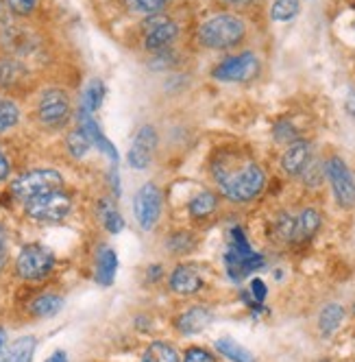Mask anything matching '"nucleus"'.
Listing matches in <instances>:
<instances>
[{
    "label": "nucleus",
    "mask_w": 355,
    "mask_h": 362,
    "mask_svg": "<svg viewBox=\"0 0 355 362\" xmlns=\"http://www.w3.org/2000/svg\"><path fill=\"white\" fill-rule=\"evenodd\" d=\"M214 177L220 192L231 201H251L266 186V175L255 162L220 160L214 164Z\"/></svg>",
    "instance_id": "obj_1"
},
{
    "label": "nucleus",
    "mask_w": 355,
    "mask_h": 362,
    "mask_svg": "<svg viewBox=\"0 0 355 362\" xmlns=\"http://www.w3.org/2000/svg\"><path fill=\"white\" fill-rule=\"evenodd\" d=\"M244 33H246V27L238 16L220 13V16H214L207 22L200 24L198 40L203 46L222 50V48H231V46L240 44Z\"/></svg>",
    "instance_id": "obj_2"
},
{
    "label": "nucleus",
    "mask_w": 355,
    "mask_h": 362,
    "mask_svg": "<svg viewBox=\"0 0 355 362\" xmlns=\"http://www.w3.org/2000/svg\"><path fill=\"white\" fill-rule=\"evenodd\" d=\"M61 184H64L61 173H57L53 168H37V170H29V173L20 175L11 184V194L20 201H29L40 194L59 190Z\"/></svg>",
    "instance_id": "obj_3"
},
{
    "label": "nucleus",
    "mask_w": 355,
    "mask_h": 362,
    "mask_svg": "<svg viewBox=\"0 0 355 362\" xmlns=\"http://www.w3.org/2000/svg\"><path fill=\"white\" fill-rule=\"evenodd\" d=\"M262 267H264V257L251 249V245L246 243L242 234V229L236 227L231 231L229 251H227V271H229L234 279H242L244 275L258 271Z\"/></svg>",
    "instance_id": "obj_4"
},
{
    "label": "nucleus",
    "mask_w": 355,
    "mask_h": 362,
    "mask_svg": "<svg viewBox=\"0 0 355 362\" xmlns=\"http://www.w3.org/2000/svg\"><path fill=\"white\" fill-rule=\"evenodd\" d=\"M24 210L33 221H42V223H57L64 221L70 210H72V199L61 192V190H53L40 194L35 199L24 201Z\"/></svg>",
    "instance_id": "obj_5"
},
{
    "label": "nucleus",
    "mask_w": 355,
    "mask_h": 362,
    "mask_svg": "<svg viewBox=\"0 0 355 362\" xmlns=\"http://www.w3.org/2000/svg\"><path fill=\"white\" fill-rule=\"evenodd\" d=\"M55 267V255L50 249L42 247V245H27L16 260V271L22 279H42L46 277Z\"/></svg>",
    "instance_id": "obj_6"
},
{
    "label": "nucleus",
    "mask_w": 355,
    "mask_h": 362,
    "mask_svg": "<svg viewBox=\"0 0 355 362\" xmlns=\"http://www.w3.org/2000/svg\"><path fill=\"white\" fill-rule=\"evenodd\" d=\"M72 107L64 90H46L37 103V116L46 127H64L70 120Z\"/></svg>",
    "instance_id": "obj_7"
},
{
    "label": "nucleus",
    "mask_w": 355,
    "mask_h": 362,
    "mask_svg": "<svg viewBox=\"0 0 355 362\" xmlns=\"http://www.w3.org/2000/svg\"><path fill=\"white\" fill-rule=\"evenodd\" d=\"M136 221L144 231H150L162 216V192L155 184H146L138 190L133 199Z\"/></svg>",
    "instance_id": "obj_8"
},
{
    "label": "nucleus",
    "mask_w": 355,
    "mask_h": 362,
    "mask_svg": "<svg viewBox=\"0 0 355 362\" xmlns=\"http://www.w3.org/2000/svg\"><path fill=\"white\" fill-rule=\"evenodd\" d=\"M325 173L332 181V188L336 194V201L340 208L349 210L355 205V179L349 170V166L340 158H332L325 166Z\"/></svg>",
    "instance_id": "obj_9"
},
{
    "label": "nucleus",
    "mask_w": 355,
    "mask_h": 362,
    "mask_svg": "<svg viewBox=\"0 0 355 362\" xmlns=\"http://www.w3.org/2000/svg\"><path fill=\"white\" fill-rule=\"evenodd\" d=\"M260 72V59L253 53H242L236 57H227L214 68V79L218 81H248Z\"/></svg>",
    "instance_id": "obj_10"
},
{
    "label": "nucleus",
    "mask_w": 355,
    "mask_h": 362,
    "mask_svg": "<svg viewBox=\"0 0 355 362\" xmlns=\"http://www.w3.org/2000/svg\"><path fill=\"white\" fill-rule=\"evenodd\" d=\"M155 146H157V132H155V127L144 124L140 132L136 134L129 153H126L129 166L136 168V170H144L150 164V160H153Z\"/></svg>",
    "instance_id": "obj_11"
},
{
    "label": "nucleus",
    "mask_w": 355,
    "mask_h": 362,
    "mask_svg": "<svg viewBox=\"0 0 355 362\" xmlns=\"http://www.w3.org/2000/svg\"><path fill=\"white\" fill-rule=\"evenodd\" d=\"M176 33H179V29L172 20L153 16L144 27V46L148 50H164L176 40Z\"/></svg>",
    "instance_id": "obj_12"
},
{
    "label": "nucleus",
    "mask_w": 355,
    "mask_h": 362,
    "mask_svg": "<svg viewBox=\"0 0 355 362\" xmlns=\"http://www.w3.org/2000/svg\"><path fill=\"white\" fill-rule=\"evenodd\" d=\"M77 118H79V129L90 138L92 146H98V148L103 151V153L107 155V158L116 164V162H118V153H116V148L112 146V142L103 136V132H100V127H98V122L94 120V116H92L85 107H81L79 114H77Z\"/></svg>",
    "instance_id": "obj_13"
},
{
    "label": "nucleus",
    "mask_w": 355,
    "mask_h": 362,
    "mask_svg": "<svg viewBox=\"0 0 355 362\" xmlns=\"http://www.w3.org/2000/svg\"><path fill=\"white\" fill-rule=\"evenodd\" d=\"M310 162H312V146H310V142H306V140H294L288 146V151L284 153L282 168L288 175L296 177V175H301L303 170L308 168Z\"/></svg>",
    "instance_id": "obj_14"
},
{
    "label": "nucleus",
    "mask_w": 355,
    "mask_h": 362,
    "mask_svg": "<svg viewBox=\"0 0 355 362\" xmlns=\"http://www.w3.org/2000/svg\"><path fill=\"white\" fill-rule=\"evenodd\" d=\"M170 288L176 295H194L203 288V277L194 267H176L170 275Z\"/></svg>",
    "instance_id": "obj_15"
},
{
    "label": "nucleus",
    "mask_w": 355,
    "mask_h": 362,
    "mask_svg": "<svg viewBox=\"0 0 355 362\" xmlns=\"http://www.w3.org/2000/svg\"><path fill=\"white\" fill-rule=\"evenodd\" d=\"M118 271V255L112 247H100L96 253V281L103 288L112 286Z\"/></svg>",
    "instance_id": "obj_16"
},
{
    "label": "nucleus",
    "mask_w": 355,
    "mask_h": 362,
    "mask_svg": "<svg viewBox=\"0 0 355 362\" xmlns=\"http://www.w3.org/2000/svg\"><path fill=\"white\" fill-rule=\"evenodd\" d=\"M37 349L35 336H22L0 351V362H31Z\"/></svg>",
    "instance_id": "obj_17"
},
{
    "label": "nucleus",
    "mask_w": 355,
    "mask_h": 362,
    "mask_svg": "<svg viewBox=\"0 0 355 362\" xmlns=\"http://www.w3.org/2000/svg\"><path fill=\"white\" fill-rule=\"evenodd\" d=\"M212 323V313L205 308H192L188 310L186 315L179 317V321H176V327H179L183 334H198L203 332L207 325Z\"/></svg>",
    "instance_id": "obj_18"
},
{
    "label": "nucleus",
    "mask_w": 355,
    "mask_h": 362,
    "mask_svg": "<svg viewBox=\"0 0 355 362\" xmlns=\"http://www.w3.org/2000/svg\"><path fill=\"white\" fill-rule=\"evenodd\" d=\"M320 227V214L312 208L303 210L296 216V225H294V240H308L312 238Z\"/></svg>",
    "instance_id": "obj_19"
},
{
    "label": "nucleus",
    "mask_w": 355,
    "mask_h": 362,
    "mask_svg": "<svg viewBox=\"0 0 355 362\" xmlns=\"http://www.w3.org/2000/svg\"><path fill=\"white\" fill-rule=\"evenodd\" d=\"M342 321H344V308L338 303H329L323 308V313L318 317V327L325 336H329L340 327Z\"/></svg>",
    "instance_id": "obj_20"
},
{
    "label": "nucleus",
    "mask_w": 355,
    "mask_h": 362,
    "mask_svg": "<svg viewBox=\"0 0 355 362\" xmlns=\"http://www.w3.org/2000/svg\"><path fill=\"white\" fill-rule=\"evenodd\" d=\"M98 216H100V223H103V227L109 231V234H120V231L124 229V218L120 216V212L116 210V205L109 199L100 201Z\"/></svg>",
    "instance_id": "obj_21"
},
{
    "label": "nucleus",
    "mask_w": 355,
    "mask_h": 362,
    "mask_svg": "<svg viewBox=\"0 0 355 362\" xmlns=\"http://www.w3.org/2000/svg\"><path fill=\"white\" fill-rule=\"evenodd\" d=\"M216 349L227 356L231 362H255V356H253L248 349H244L242 345H238L234 339H229V336H224V339L216 341Z\"/></svg>",
    "instance_id": "obj_22"
},
{
    "label": "nucleus",
    "mask_w": 355,
    "mask_h": 362,
    "mask_svg": "<svg viewBox=\"0 0 355 362\" xmlns=\"http://www.w3.org/2000/svg\"><path fill=\"white\" fill-rule=\"evenodd\" d=\"M64 301L61 297L57 295H40L37 299H33L31 303V313L40 319H46V317H55L59 310H61Z\"/></svg>",
    "instance_id": "obj_23"
},
{
    "label": "nucleus",
    "mask_w": 355,
    "mask_h": 362,
    "mask_svg": "<svg viewBox=\"0 0 355 362\" xmlns=\"http://www.w3.org/2000/svg\"><path fill=\"white\" fill-rule=\"evenodd\" d=\"M216 205H218V199L212 192H200L190 201L188 210L194 218H205L216 210Z\"/></svg>",
    "instance_id": "obj_24"
},
{
    "label": "nucleus",
    "mask_w": 355,
    "mask_h": 362,
    "mask_svg": "<svg viewBox=\"0 0 355 362\" xmlns=\"http://www.w3.org/2000/svg\"><path fill=\"white\" fill-rule=\"evenodd\" d=\"M142 362H179V354L168 343H153L144 351Z\"/></svg>",
    "instance_id": "obj_25"
},
{
    "label": "nucleus",
    "mask_w": 355,
    "mask_h": 362,
    "mask_svg": "<svg viewBox=\"0 0 355 362\" xmlns=\"http://www.w3.org/2000/svg\"><path fill=\"white\" fill-rule=\"evenodd\" d=\"M20 120V110L11 98L0 96V134L9 132Z\"/></svg>",
    "instance_id": "obj_26"
},
{
    "label": "nucleus",
    "mask_w": 355,
    "mask_h": 362,
    "mask_svg": "<svg viewBox=\"0 0 355 362\" xmlns=\"http://www.w3.org/2000/svg\"><path fill=\"white\" fill-rule=\"evenodd\" d=\"M299 0H275L272 9H270V18L275 22H288L299 13Z\"/></svg>",
    "instance_id": "obj_27"
},
{
    "label": "nucleus",
    "mask_w": 355,
    "mask_h": 362,
    "mask_svg": "<svg viewBox=\"0 0 355 362\" xmlns=\"http://www.w3.org/2000/svg\"><path fill=\"white\" fill-rule=\"evenodd\" d=\"M103 98H105V86L100 81H92L83 94V105L90 114H94L100 105H103Z\"/></svg>",
    "instance_id": "obj_28"
},
{
    "label": "nucleus",
    "mask_w": 355,
    "mask_h": 362,
    "mask_svg": "<svg viewBox=\"0 0 355 362\" xmlns=\"http://www.w3.org/2000/svg\"><path fill=\"white\" fill-rule=\"evenodd\" d=\"M90 148H92V142L81 129H74V132L68 134V151L74 155V158H83V155H88Z\"/></svg>",
    "instance_id": "obj_29"
},
{
    "label": "nucleus",
    "mask_w": 355,
    "mask_h": 362,
    "mask_svg": "<svg viewBox=\"0 0 355 362\" xmlns=\"http://www.w3.org/2000/svg\"><path fill=\"white\" fill-rule=\"evenodd\" d=\"M294 225H296V218L290 216V214H282L277 218V225H275V231L277 236L282 240H294Z\"/></svg>",
    "instance_id": "obj_30"
},
{
    "label": "nucleus",
    "mask_w": 355,
    "mask_h": 362,
    "mask_svg": "<svg viewBox=\"0 0 355 362\" xmlns=\"http://www.w3.org/2000/svg\"><path fill=\"white\" fill-rule=\"evenodd\" d=\"M131 7L140 13H148V16H157L170 0H129Z\"/></svg>",
    "instance_id": "obj_31"
},
{
    "label": "nucleus",
    "mask_w": 355,
    "mask_h": 362,
    "mask_svg": "<svg viewBox=\"0 0 355 362\" xmlns=\"http://www.w3.org/2000/svg\"><path fill=\"white\" fill-rule=\"evenodd\" d=\"M5 5L16 16H29V13H33L37 0H5Z\"/></svg>",
    "instance_id": "obj_32"
},
{
    "label": "nucleus",
    "mask_w": 355,
    "mask_h": 362,
    "mask_svg": "<svg viewBox=\"0 0 355 362\" xmlns=\"http://www.w3.org/2000/svg\"><path fill=\"white\" fill-rule=\"evenodd\" d=\"M183 362H216V358L203 347H190L183 356Z\"/></svg>",
    "instance_id": "obj_33"
},
{
    "label": "nucleus",
    "mask_w": 355,
    "mask_h": 362,
    "mask_svg": "<svg viewBox=\"0 0 355 362\" xmlns=\"http://www.w3.org/2000/svg\"><path fill=\"white\" fill-rule=\"evenodd\" d=\"M275 138L279 140V142H294L296 140V132L294 129L288 124V122H279L277 127H275Z\"/></svg>",
    "instance_id": "obj_34"
},
{
    "label": "nucleus",
    "mask_w": 355,
    "mask_h": 362,
    "mask_svg": "<svg viewBox=\"0 0 355 362\" xmlns=\"http://www.w3.org/2000/svg\"><path fill=\"white\" fill-rule=\"evenodd\" d=\"M251 295H253V299H255L258 303H262L266 299V284L262 279H253V284H251Z\"/></svg>",
    "instance_id": "obj_35"
},
{
    "label": "nucleus",
    "mask_w": 355,
    "mask_h": 362,
    "mask_svg": "<svg viewBox=\"0 0 355 362\" xmlns=\"http://www.w3.org/2000/svg\"><path fill=\"white\" fill-rule=\"evenodd\" d=\"M9 170H11L9 160H7V155L3 153V148H0V181H5L9 177Z\"/></svg>",
    "instance_id": "obj_36"
},
{
    "label": "nucleus",
    "mask_w": 355,
    "mask_h": 362,
    "mask_svg": "<svg viewBox=\"0 0 355 362\" xmlns=\"http://www.w3.org/2000/svg\"><path fill=\"white\" fill-rule=\"evenodd\" d=\"M46 362H68V356H66V351H55Z\"/></svg>",
    "instance_id": "obj_37"
},
{
    "label": "nucleus",
    "mask_w": 355,
    "mask_h": 362,
    "mask_svg": "<svg viewBox=\"0 0 355 362\" xmlns=\"http://www.w3.org/2000/svg\"><path fill=\"white\" fill-rule=\"evenodd\" d=\"M5 262H7V253H5V247H0V269L5 267Z\"/></svg>",
    "instance_id": "obj_38"
},
{
    "label": "nucleus",
    "mask_w": 355,
    "mask_h": 362,
    "mask_svg": "<svg viewBox=\"0 0 355 362\" xmlns=\"http://www.w3.org/2000/svg\"><path fill=\"white\" fill-rule=\"evenodd\" d=\"M5 240H7V231L3 225H0V247H5Z\"/></svg>",
    "instance_id": "obj_39"
},
{
    "label": "nucleus",
    "mask_w": 355,
    "mask_h": 362,
    "mask_svg": "<svg viewBox=\"0 0 355 362\" xmlns=\"http://www.w3.org/2000/svg\"><path fill=\"white\" fill-rule=\"evenodd\" d=\"M5 341H7V334H5V329H3V327H0V349H3Z\"/></svg>",
    "instance_id": "obj_40"
},
{
    "label": "nucleus",
    "mask_w": 355,
    "mask_h": 362,
    "mask_svg": "<svg viewBox=\"0 0 355 362\" xmlns=\"http://www.w3.org/2000/svg\"><path fill=\"white\" fill-rule=\"evenodd\" d=\"M227 3H234V5H242V3H248V0H227Z\"/></svg>",
    "instance_id": "obj_41"
},
{
    "label": "nucleus",
    "mask_w": 355,
    "mask_h": 362,
    "mask_svg": "<svg viewBox=\"0 0 355 362\" xmlns=\"http://www.w3.org/2000/svg\"><path fill=\"white\" fill-rule=\"evenodd\" d=\"M353 313H355V305H353Z\"/></svg>",
    "instance_id": "obj_42"
}]
</instances>
